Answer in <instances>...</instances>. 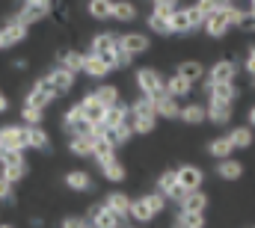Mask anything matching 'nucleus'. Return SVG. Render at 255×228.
<instances>
[{
    "label": "nucleus",
    "instance_id": "f257e3e1",
    "mask_svg": "<svg viewBox=\"0 0 255 228\" xmlns=\"http://www.w3.org/2000/svg\"><path fill=\"white\" fill-rule=\"evenodd\" d=\"M244 12H247V9L226 3V6H223L217 15L205 18V33H208L211 39H223V36H226L232 27H241V18H244Z\"/></svg>",
    "mask_w": 255,
    "mask_h": 228
},
{
    "label": "nucleus",
    "instance_id": "f03ea898",
    "mask_svg": "<svg viewBox=\"0 0 255 228\" xmlns=\"http://www.w3.org/2000/svg\"><path fill=\"white\" fill-rule=\"evenodd\" d=\"M166 211V199L154 190V193H142L130 202V220L133 223H151Z\"/></svg>",
    "mask_w": 255,
    "mask_h": 228
},
{
    "label": "nucleus",
    "instance_id": "7ed1b4c3",
    "mask_svg": "<svg viewBox=\"0 0 255 228\" xmlns=\"http://www.w3.org/2000/svg\"><path fill=\"white\" fill-rule=\"evenodd\" d=\"M119 33H113V30H101V33H95L92 39H89V54H95V57H101L113 71H116V57H119Z\"/></svg>",
    "mask_w": 255,
    "mask_h": 228
},
{
    "label": "nucleus",
    "instance_id": "20e7f679",
    "mask_svg": "<svg viewBox=\"0 0 255 228\" xmlns=\"http://www.w3.org/2000/svg\"><path fill=\"white\" fill-rule=\"evenodd\" d=\"M205 30V15L196 6H178L172 12V36H190Z\"/></svg>",
    "mask_w": 255,
    "mask_h": 228
},
{
    "label": "nucleus",
    "instance_id": "39448f33",
    "mask_svg": "<svg viewBox=\"0 0 255 228\" xmlns=\"http://www.w3.org/2000/svg\"><path fill=\"white\" fill-rule=\"evenodd\" d=\"M136 89L145 98H160V95H166V77L157 68H148L145 65V68L136 71Z\"/></svg>",
    "mask_w": 255,
    "mask_h": 228
},
{
    "label": "nucleus",
    "instance_id": "423d86ee",
    "mask_svg": "<svg viewBox=\"0 0 255 228\" xmlns=\"http://www.w3.org/2000/svg\"><path fill=\"white\" fill-rule=\"evenodd\" d=\"M60 95H57V89H54V83L48 80V74L45 77H39L30 89H27V98H24V104L27 107H39V110H48L54 101H57Z\"/></svg>",
    "mask_w": 255,
    "mask_h": 228
},
{
    "label": "nucleus",
    "instance_id": "0eeeda50",
    "mask_svg": "<svg viewBox=\"0 0 255 228\" xmlns=\"http://www.w3.org/2000/svg\"><path fill=\"white\" fill-rule=\"evenodd\" d=\"M238 62L235 59H217L211 68H208V74H205V80H202V86H223V83H235L238 80Z\"/></svg>",
    "mask_w": 255,
    "mask_h": 228
},
{
    "label": "nucleus",
    "instance_id": "6e6552de",
    "mask_svg": "<svg viewBox=\"0 0 255 228\" xmlns=\"http://www.w3.org/2000/svg\"><path fill=\"white\" fill-rule=\"evenodd\" d=\"M0 175L12 184H18L24 175H27V160H24V151H6L3 160H0Z\"/></svg>",
    "mask_w": 255,
    "mask_h": 228
},
{
    "label": "nucleus",
    "instance_id": "1a4fd4ad",
    "mask_svg": "<svg viewBox=\"0 0 255 228\" xmlns=\"http://www.w3.org/2000/svg\"><path fill=\"white\" fill-rule=\"evenodd\" d=\"M154 184H157V193H160L166 202H175V205H178V202L184 199V190H181V184H178V172L175 169L160 172Z\"/></svg>",
    "mask_w": 255,
    "mask_h": 228
},
{
    "label": "nucleus",
    "instance_id": "9d476101",
    "mask_svg": "<svg viewBox=\"0 0 255 228\" xmlns=\"http://www.w3.org/2000/svg\"><path fill=\"white\" fill-rule=\"evenodd\" d=\"M86 220H89L95 228H122V226H125V220H122V217H116L104 202L92 205V208L86 211Z\"/></svg>",
    "mask_w": 255,
    "mask_h": 228
},
{
    "label": "nucleus",
    "instance_id": "9b49d317",
    "mask_svg": "<svg viewBox=\"0 0 255 228\" xmlns=\"http://www.w3.org/2000/svg\"><path fill=\"white\" fill-rule=\"evenodd\" d=\"M63 130L68 136H77V133H92V124L83 118V110H80V104H71L63 115Z\"/></svg>",
    "mask_w": 255,
    "mask_h": 228
},
{
    "label": "nucleus",
    "instance_id": "f8f14e48",
    "mask_svg": "<svg viewBox=\"0 0 255 228\" xmlns=\"http://www.w3.org/2000/svg\"><path fill=\"white\" fill-rule=\"evenodd\" d=\"M0 142L6 151H24L27 148V127L24 124H6L0 127Z\"/></svg>",
    "mask_w": 255,
    "mask_h": 228
},
{
    "label": "nucleus",
    "instance_id": "ddd939ff",
    "mask_svg": "<svg viewBox=\"0 0 255 228\" xmlns=\"http://www.w3.org/2000/svg\"><path fill=\"white\" fill-rule=\"evenodd\" d=\"M27 33H30V27L27 24H21L15 15L0 27V45L3 48H12V45H18V42H24L27 39Z\"/></svg>",
    "mask_w": 255,
    "mask_h": 228
},
{
    "label": "nucleus",
    "instance_id": "4468645a",
    "mask_svg": "<svg viewBox=\"0 0 255 228\" xmlns=\"http://www.w3.org/2000/svg\"><path fill=\"white\" fill-rule=\"evenodd\" d=\"M175 172H178V184H181V190H184V193L202 190V184H205V172L199 169V166L184 163V166H178Z\"/></svg>",
    "mask_w": 255,
    "mask_h": 228
},
{
    "label": "nucleus",
    "instance_id": "2eb2a0df",
    "mask_svg": "<svg viewBox=\"0 0 255 228\" xmlns=\"http://www.w3.org/2000/svg\"><path fill=\"white\" fill-rule=\"evenodd\" d=\"M77 104H80V110H83V118H86L92 127H95V124H101V118H104V113H107V107H104L92 92H86Z\"/></svg>",
    "mask_w": 255,
    "mask_h": 228
},
{
    "label": "nucleus",
    "instance_id": "dca6fc26",
    "mask_svg": "<svg viewBox=\"0 0 255 228\" xmlns=\"http://www.w3.org/2000/svg\"><path fill=\"white\" fill-rule=\"evenodd\" d=\"M98 163V169H101V175L110 181V184H122L128 178V169H125V163L113 154V157H104V160H95Z\"/></svg>",
    "mask_w": 255,
    "mask_h": 228
},
{
    "label": "nucleus",
    "instance_id": "f3484780",
    "mask_svg": "<svg viewBox=\"0 0 255 228\" xmlns=\"http://www.w3.org/2000/svg\"><path fill=\"white\" fill-rule=\"evenodd\" d=\"M119 45H122V51H125V54H130L133 59L139 57V54H145V51L151 48V42H148V36H145V33H122Z\"/></svg>",
    "mask_w": 255,
    "mask_h": 228
},
{
    "label": "nucleus",
    "instance_id": "a211bd4d",
    "mask_svg": "<svg viewBox=\"0 0 255 228\" xmlns=\"http://www.w3.org/2000/svg\"><path fill=\"white\" fill-rule=\"evenodd\" d=\"M205 110H208V121L211 124H229L232 115H235V104H223V101L208 98L205 101Z\"/></svg>",
    "mask_w": 255,
    "mask_h": 228
},
{
    "label": "nucleus",
    "instance_id": "6ab92c4d",
    "mask_svg": "<svg viewBox=\"0 0 255 228\" xmlns=\"http://www.w3.org/2000/svg\"><path fill=\"white\" fill-rule=\"evenodd\" d=\"M175 208H178V211H184V214H205V211H208V193H205V190L184 193V199H181Z\"/></svg>",
    "mask_w": 255,
    "mask_h": 228
},
{
    "label": "nucleus",
    "instance_id": "aec40b11",
    "mask_svg": "<svg viewBox=\"0 0 255 228\" xmlns=\"http://www.w3.org/2000/svg\"><path fill=\"white\" fill-rule=\"evenodd\" d=\"M74 77H77V74H71V71L63 68V65H54V68L48 71V80L54 83L57 95H68V92L74 89Z\"/></svg>",
    "mask_w": 255,
    "mask_h": 228
},
{
    "label": "nucleus",
    "instance_id": "412c9836",
    "mask_svg": "<svg viewBox=\"0 0 255 228\" xmlns=\"http://www.w3.org/2000/svg\"><path fill=\"white\" fill-rule=\"evenodd\" d=\"M48 15H51V9H48V6H36V3H21V9L15 12V18H18L21 24H27V27H30V24H39V21L48 18Z\"/></svg>",
    "mask_w": 255,
    "mask_h": 228
},
{
    "label": "nucleus",
    "instance_id": "4be33fe9",
    "mask_svg": "<svg viewBox=\"0 0 255 228\" xmlns=\"http://www.w3.org/2000/svg\"><path fill=\"white\" fill-rule=\"evenodd\" d=\"M145 24H148V30L154 33V36H172V15H166V12H148L145 15Z\"/></svg>",
    "mask_w": 255,
    "mask_h": 228
},
{
    "label": "nucleus",
    "instance_id": "5701e85b",
    "mask_svg": "<svg viewBox=\"0 0 255 228\" xmlns=\"http://www.w3.org/2000/svg\"><path fill=\"white\" fill-rule=\"evenodd\" d=\"M151 101H154V107H157V115H160V118H181V107H184V104H181L178 98H172L169 92L160 95V98H151Z\"/></svg>",
    "mask_w": 255,
    "mask_h": 228
},
{
    "label": "nucleus",
    "instance_id": "b1692460",
    "mask_svg": "<svg viewBox=\"0 0 255 228\" xmlns=\"http://www.w3.org/2000/svg\"><path fill=\"white\" fill-rule=\"evenodd\" d=\"M130 196H125L122 190H113V193H107V199H104V205L116 214V217H122V220H128L130 217Z\"/></svg>",
    "mask_w": 255,
    "mask_h": 228
},
{
    "label": "nucleus",
    "instance_id": "393cba45",
    "mask_svg": "<svg viewBox=\"0 0 255 228\" xmlns=\"http://www.w3.org/2000/svg\"><path fill=\"white\" fill-rule=\"evenodd\" d=\"M217 178H223V181H241L244 178V163L241 160H235V157H226V160H217Z\"/></svg>",
    "mask_w": 255,
    "mask_h": 228
},
{
    "label": "nucleus",
    "instance_id": "a878e982",
    "mask_svg": "<svg viewBox=\"0 0 255 228\" xmlns=\"http://www.w3.org/2000/svg\"><path fill=\"white\" fill-rule=\"evenodd\" d=\"M65 187L71 190V193H89L95 184H92V175L83 169H71L65 175Z\"/></svg>",
    "mask_w": 255,
    "mask_h": 228
},
{
    "label": "nucleus",
    "instance_id": "bb28decb",
    "mask_svg": "<svg viewBox=\"0 0 255 228\" xmlns=\"http://www.w3.org/2000/svg\"><path fill=\"white\" fill-rule=\"evenodd\" d=\"M110 71H113V68H110V65H107L101 57L86 54V59H83V74H86V77H92V80H104Z\"/></svg>",
    "mask_w": 255,
    "mask_h": 228
},
{
    "label": "nucleus",
    "instance_id": "cd10ccee",
    "mask_svg": "<svg viewBox=\"0 0 255 228\" xmlns=\"http://www.w3.org/2000/svg\"><path fill=\"white\" fill-rule=\"evenodd\" d=\"M205 95L223 104H235L241 92H238V83H223V86H205Z\"/></svg>",
    "mask_w": 255,
    "mask_h": 228
},
{
    "label": "nucleus",
    "instance_id": "c85d7f7f",
    "mask_svg": "<svg viewBox=\"0 0 255 228\" xmlns=\"http://www.w3.org/2000/svg\"><path fill=\"white\" fill-rule=\"evenodd\" d=\"M92 145H95V133H77L68 136V151L77 157H92Z\"/></svg>",
    "mask_w": 255,
    "mask_h": 228
},
{
    "label": "nucleus",
    "instance_id": "c756f323",
    "mask_svg": "<svg viewBox=\"0 0 255 228\" xmlns=\"http://www.w3.org/2000/svg\"><path fill=\"white\" fill-rule=\"evenodd\" d=\"M83 59H86V54L68 48V51H60V54H57V65L68 68L71 74H83Z\"/></svg>",
    "mask_w": 255,
    "mask_h": 228
},
{
    "label": "nucleus",
    "instance_id": "7c9ffc66",
    "mask_svg": "<svg viewBox=\"0 0 255 228\" xmlns=\"http://www.w3.org/2000/svg\"><path fill=\"white\" fill-rule=\"evenodd\" d=\"M208 154H211L214 160H226V157H232V154H235V145H232L229 133H223V136H214V139L208 142Z\"/></svg>",
    "mask_w": 255,
    "mask_h": 228
},
{
    "label": "nucleus",
    "instance_id": "2f4dec72",
    "mask_svg": "<svg viewBox=\"0 0 255 228\" xmlns=\"http://www.w3.org/2000/svg\"><path fill=\"white\" fill-rule=\"evenodd\" d=\"M178 74H181L187 83L196 86V83H202V80H205V74H208V71H205V65H202L199 59H184V62L178 65Z\"/></svg>",
    "mask_w": 255,
    "mask_h": 228
},
{
    "label": "nucleus",
    "instance_id": "473e14b6",
    "mask_svg": "<svg viewBox=\"0 0 255 228\" xmlns=\"http://www.w3.org/2000/svg\"><path fill=\"white\" fill-rule=\"evenodd\" d=\"M24 127H27V148L45 151V148L51 145V136H48V130H45L42 124H24Z\"/></svg>",
    "mask_w": 255,
    "mask_h": 228
},
{
    "label": "nucleus",
    "instance_id": "72a5a7b5",
    "mask_svg": "<svg viewBox=\"0 0 255 228\" xmlns=\"http://www.w3.org/2000/svg\"><path fill=\"white\" fill-rule=\"evenodd\" d=\"M89 18L95 21H113V9H116V0H89Z\"/></svg>",
    "mask_w": 255,
    "mask_h": 228
},
{
    "label": "nucleus",
    "instance_id": "f704fd0d",
    "mask_svg": "<svg viewBox=\"0 0 255 228\" xmlns=\"http://www.w3.org/2000/svg\"><path fill=\"white\" fill-rule=\"evenodd\" d=\"M193 89H196V86H193V83H187L178 71H175L172 77H166V92H169L172 98H178V101H181V98H187Z\"/></svg>",
    "mask_w": 255,
    "mask_h": 228
},
{
    "label": "nucleus",
    "instance_id": "c9c22d12",
    "mask_svg": "<svg viewBox=\"0 0 255 228\" xmlns=\"http://www.w3.org/2000/svg\"><path fill=\"white\" fill-rule=\"evenodd\" d=\"M229 139H232V145H235V151L238 148H250L255 142V133L250 124H238V127H232L229 130Z\"/></svg>",
    "mask_w": 255,
    "mask_h": 228
},
{
    "label": "nucleus",
    "instance_id": "e433bc0d",
    "mask_svg": "<svg viewBox=\"0 0 255 228\" xmlns=\"http://www.w3.org/2000/svg\"><path fill=\"white\" fill-rule=\"evenodd\" d=\"M92 95H95L107 110H110V107H116V104L122 101V98H119V86H113V83H101V86H95V89H92Z\"/></svg>",
    "mask_w": 255,
    "mask_h": 228
},
{
    "label": "nucleus",
    "instance_id": "4c0bfd02",
    "mask_svg": "<svg viewBox=\"0 0 255 228\" xmlns=\"http://www.w3.org/2000/svg\"><path fill=\"white\" fill-rule=\"evenodd\" d=\"M181 121L184 124H202V121H208V110H205V104H184L181 107Z\"/></svg>",
    "mask_w": 255,
    "mask_h": 228
},
{
    "label": "nucleus",
    "instance_id": "58836bf2",
    "mask_svg": "<svg viewBox=\"0 0 255 228\" xmlns=\"http://www.w3.org/2000/svg\"><path fill=\"white\" fill-rule=\"evenodd\" d=\"M113 21H119V24H130V21H136V3H130V0H116Z\"/></svg>",
    "mask_w": 255,
    "mask_h": 228
},
{
    "label": "nucleus",
    "instance_id": "ea45409f",
    "mask_svg": "<svg viewBox=\"0 0 255 228\" xmlns=\"http://www.w3.org/2000/svg\"><path fill=\"white\" fill-rule=\"evenodd\" d=\"M169 228H205V214H184V211H178Z\"/></svg>",
    "mask_w": 255,
    "mask_h": 228
},
{
    "label": "nucleus",
    "instance_id": "a19ab883",
    "mask_svg": "<svg viewBox=\"0 0 255 228\" xmlns=\"http://www.w3.org/2000/svg\"><path fill=\"white\" fill-rule=\"evenodd\" d=\"M193 6H196V9H199L205 18H211V15H217V12L226 6V0H196Z\"/></svg>",
    "mask_w": 255,
    "mask_h": 228
},
{
    "label": "nucleus",
    "instance_id": "79ce46f5",
    "mask_svg": "<svg viewBox=\"0 0 255 228\" xmlns=\"http://www.w3.org/2000/svg\"><path fill=\"white\" fill-rule=\"evenodd\" d=\"M21 118H24V124H42V118H45V110H39V107H21Z\"/></svg>",
    "mask_w": 255,
    "mask_h": 228
},
{
    "label": "nucleus",
    "instance_id": "37998d69",
    "mask_svg": "<svg viewBox=\"0 0 255 228\" xmlns=\"http://www.w3.org/2000/svg\"><path fill=\"white\" fill-rule=\"evenodd\" d=\"M178 6H181V0H151V9L154 12H166V15H172Z\"/></svg>",
    "mask_w": 255,
    "mask_h": 228
},
{
    "label": "nucleus",
    "instance_id": "c03bdc74",
    "mask_svg": "<svg viewBox=\"0 0 255 228\" xmlns=\"http://www.w3.org/2000/svg\"><path fill=\"white\" fill-rule=\"evenodd\" d=\"M60 228H95L86 217H65L63 223H60Z\"/></svg>",
    "mask_w": 255,
    "mask_h": 228
},
{
    "label": "nucleus",
    "instance_id": "a18cd8bd",
    "mask_svg": "<svg viewBox=\"0 0 255 228\" xmlns=\"http://www.w3.org/2000/svg\"><path fill=\"white\" fill-rule=\"evenodd\" d=\"M238 30H244V33H255V9H247V12H244Z\"/></svg>",
    "mask_w": 255,
    "mask_h": 228
},
{
    "label": "nucleus",
    "instance_id": "49530a36",
    "mask_svg": "<svg viewBox=\"0 0 255 228\" xmlns=\"http://www.w3.org/2000/svg\"><path fill=\"white\" fill-rule=\"evenodd\" d=\"M15 184L12 181H6L3 175H0V202H12V196H15V190H12Z\"/></svg>",
    "mask_w": 255,
    "mask_h": 228
},
{
    "label": "nucleus",
    "instance_id": "de8ad7c7",
    "mask_svg": "<svg viewBox=\"0 0 255 228\" xmlns=\"http://www.w3.org/2000/svg\"><path fill=\"white\" fill-rule=\"evenodd\" d=\"M244 68H247V74H250V77H255V45H250V51H247Z\"/></svg>",
    "mask_w": 255,
    "mask_h": 228
},
{
    "label": "nucleus",
    "instance_id": "09e8293b",
    "mask_svg": "<svg viewBox=\"0 0 255 228\" xmlns=\"http://www.w3.org/2000/svg\"><path fill=\"white\" fill-rule=\"evenodd\" d=\"M21 3H36V6H48V9H57V0H21Z\"/></svg>",
    "mask_w": 255,
    "mask_h": 228
},
{
    "label": "nucleus",
    "instance_id": "8fccbe9b",
    "mask_svg": "<svg viewBox=\"0 0 255 228\" xmlns=\"http://www.w3.org/2000/svg\"><path fill=\"white\" fill-rule=\"evenodd\" d=\"M247 121H250V127L255 130V104L250 107V113H247Z\"/></svg>",
    "mask_w": 255,
    "mask_h": 228
},
{
    "label": "nucleus",
    "instance_id": "3c124183",
    "mask_svg": "<svg viewBox=\"0 0 255 228\" xmlns=\"http://www.w3.org/2000/svg\"><path fill=\"white\" fill-rule=\"evenodd\" d=\"M6 110H9V98L0 92V113H6Z\"/></svg>",
    "mask_w": 255,
    "mask_h": 228
},
{
    "label": "nucleus",
    "instance_id": "603ef678",
    "mask_svg": "<svg viewBox=\"0 0 255 228\" xmlns=\"http://www.w3.org/2000/svg\"><path fill=\"white\" fill-rule=\"evenodd\" d=\"M226 3H232V6H241V3H244V0H226Z\"/></svg>",
    "mask_w": 255,
    "mask_h": 228
},
{
    "label": "nucleus",
    "instance_id": "864d4df0",
    "mask_svg": "<svg viewBox=\"0 0 255 228\" xmlns=\"http://www.w3.org/2000/svg\"><path fill=\"white\" fill-rule=\"evenodd\" d=\"M3 154H6V148H3V142H0V160H3Z\"/></svg>",
    "mask_w": 255,
    "mask_h": 228
},
{
    "label": "nucleus",
    "instance_id": "5fc2aeb1",
    "mask_svg": "<svg viewBox=\"0 0 255 228\" xmlns=\"http://www.w3.org/2000/svg\"><path fill=\"white\" fill-rule=\"evenodd\" d=\"M247 3H250V9H255V0H247Z\"/></svg>",
    "mask_w": 255,
    "mask_h": 228
},
{
    "label": "nucleus",
    "instance_id": "6e6d98bb",
    "mask_svg": "<svg viewBox=\"0 0 255 228\" xmlns=\"http://www.w3.org/2000/svg\"><path fill=\"white\" fill-rule=\"evenodd\" d=\"M0 228H12V226H6V223H3V226H0Z\"/></svg>",
    "mask_w": 255,
    "mask_h": 228
},
{
    "label": "nucleus",
    "instance_id": "4d7b16f0",
    "mask_svg": "<svg viewBox=\"0 0 255 228\" xmlns=\"http://www.w3.org/2000/svg\"><path fill=\"white\" fill-rule=\"evenodd\" d=\"M125 228H136V226H125Z\"/></svg>",
    "mask_w": 255,
    "mask_h": 228
},
{
    "label": "nucleus",
    "instance_id": "13d9d810",
    "mask_svg": "<svg viewBox=\"0 0 255 228\" xmlns=\"http://www.w3.org/2000/svg\"><path fill=\"white\" fill-rule=\"evenodd\" d=\"M253 86H255V77H253Z\"/></svg>",
    "mask_w": 255,
    "mask_h": 228
},
{
    "label": "nucleus",
    "instance_id": "bf43d9fd",
    "mask_svg": "<svg viewBox=\"0 0 255 228\" xmlns=\"http://www.w3.org/2000/svg\"><path fill=\"white\" fill-rule=\"evenodd\" d=\"M0 51H3V45H0Z\"/></svg>",
    "mask_w": 255,
    "mask_h": 228
},
{
    "label": "nucleus",
    "instance_id": "052dcab7",
    "mask_svg": "<svg viewBox=\"0 0 255 228\" xmlns=\"http://www.w3.org/2000/svg\"><path fill=\"white\" fill-rule=\"evenodd\" d=\"M250 228H255V226H250Z\"/></svg>",
    "mask_w": 255,
    "mask_h": 228
}]
</instances>
